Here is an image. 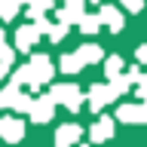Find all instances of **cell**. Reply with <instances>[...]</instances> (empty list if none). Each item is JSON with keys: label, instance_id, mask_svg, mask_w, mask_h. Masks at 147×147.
<instances>
[{"label": "cell", "instance_id": "30bf717a", "mask_svg": "<svg viewBox=\"0 0 147 147\" xmlns=\"http://www.w3.org/2000/svg\"><path fill=\"white\" fill-rule=\"evenodd\" d=\"M98 16H101V22L107 25V31H123V12H119L117 6H101L98 9Z\"/></svg>", "mask_w": 147, "mask_h": 147}, {"label": "cell", "instance_id": "9c48e42d", "mask_svg": "<svg viewBox=\"0 0 147 147\" xmlns=\"http://www.w3.org/2000/svg\"><path fill=\"white\" fill-rule=\"evenodd\" d=\"M83 16H86L83 3H64V6L55 9V18H58V22H64V25H80Z\"/></svg>", "mask_w": 147, "mask_h": 147}, {"label": "cell", "instance_id": "ac0fdd59", "mask_svg": "<svg viewBox=\"0 0 147 147\" xmlns=\"http://www.w3.org/2000/svg\"><path fill=\"white\" fill-rule=\"evenodd\" d=\"M104 74H107V80L119 77L123 74V55H110L107 61H104Z\"/></svg>", "mask_w": 147, "mask_h": 147}, {"label": "cell", "instance_id": "5b68a950", "mask_svg": "<svg viewBox=\"0 0 147 147\" xmlns=\"http://www.w3.org/2000/svg\"><path fill=\"white\" fill-rule=\"evenodd\" d=\"M0 138L6 144H18L25 138V123L16 117H0Z\"/></svg>", "mask_w": 147, "mask_h": 147}, {"label": "cell", "instance_id": "8fae6325", "mask_svg": "<svg viewBox=\"0 0 147 147\" xmlns=\"http://www.w3.org/2000/svg\"><path fill=\"white\" fill-rule=\"evenodd\" d=\"M9 83H16V86H31V89H37L40 83H37V77H34V67L31 64H25V67H16L12 71V77H9Z\"/></svg>", "mask_w": 147, "mask_h": 147}, {"label": "cell", "instance_id": "277c9868", "mask_svg": "<svg viewBox=\"0 0 147 147\" xmlns=\"http://www.w3.org/2000/svg\"><path fill=\"white\" fill-rule=\"evenodd\" d=\"M55 104L58 101L52 98V95H43V98H34V107H31V123H49V119L55 117Z\"/></svg>", "mask_w": 147, "mask_h": 147}, {"label": "cell", "instance_id": "8992f818", "mask_svg": "<svg viewBox=\"0 0 147 147\" xmlns=\"http://www.w3.org/2000/svg\"><path fill=\"white\" fill-rule=\"evenodd\" d=\"M31 67H34V77H37L40 86L55 77V64L49 61V55H43V52H34V55H31Z\"/></svg>", "mask_w": 147, "mask_h": 147}, {"label": "cell", "instance_id": "cb8c5ba5", "mask_svg": "<svg viewBox=\"0 0 147 147\" xmlns=\"http://www.w3.org/2000/svg\"><path fill=\"white\" fill-rule=\"evenodd\" d=\"M135 58H138V61H141V64H147V46H138Z\"/></svg>", "mask_w": 147, "mask_h": 147}, {"label": "cell", "instance_id": "2e32d148", "mask_svg": "<svg viewBox=\"0 0 147 147\" xmlns=\"http://www.w3.org/2000/svg\"><path fill=\"white\" fill-rule=\"evenodd\" d=\"M101 25H104V22H101V16H92V12H86V16L80 18V25H77V28H80L83 34H98V28H101Z\"/></svg>", "mask_w": 147, "mask_h": 147}, {"label": "cell", "instance_id": "d4e9b609", "mask_svg": "<svg viewBox=\"0 0 147 147\" xmlns=\"http://www.w3.org/2000/svg\"><path fill=\"white\" fill-rule=\"evenodd\" d=\"M6 71H9L6 64H0V80H3V77H6Z\"/></svg>", "mask_w": 147, "mask_h": 147}, {"label": "cell", "instance_id": "f1b7e54d", "mask_svg": "<svg viewBox=\"0 0 147 147\" xmlns=\"http://www.w3.org/2000/svg\"><path fill=\"white\" fill-rule=\"evenodd\" d=\"M80 147H89V144H80Z\"/></svg>", "mask_w": 147, "mask_h": 147}, {"label": "cell", "instance_id": "e0dca14e", "mask_svg": "<svg viewBox=\"0 0 147 147\" xmlns=\"http://www.w3.org/2000/svg\"><path fill=\"white\" fill-rule=\"evenodd\" d=\"M18 9H22L18 0H0V22H12L18 16Z\"/></svg>", "mask_w": 147, "mask_h": 147}, {"label": "cell", "instance_id": "4316f807", "mask_svg": "<svg viewBox=\"0 0 147 147\" xmlns=\"http://www.w3.org/2000/svg\"><path fill=\"white\" fill-rule=\"evenodd\" d=\"M18 3H22V6H28V3H31V0H18Z\"/></svg>", "mask_w": 147, "mask_h": 147}, {"label": "cell", "instance_id": "44dd1931", "mask_svg": "<svg viewBox=\"0 0 147 147\" xmlns=\"http://www.w3.org/2000/svg\"><path fill=\"white\" fill-rule=\"evenodd\" d=\"M12 61H16V49L12 46H0V64H6V67H12Z\"/></svg>", "mask_w": 147, "mask_h": 147}, {"label": "cell", "instance_id": "4fadbf2b", "mask_svg": "<svg viewBox=\"0 0 147 147\" xmlns=\"http://www.w3.org/2000/svg\"><path fill=\"white\" fill-rule=\"evenodd\" d=\"M83 67H86V61H83L80 52H67V55H61V71H64V74H80Z\"/></svg>", "mask_w": 147, "mask_h": 147}, {"label": "cell", "instance_id": "484cf974", "mask_svg": "<svg viewBox=\"0 0 147 147\" xmlns=\"http://www.w3.org/2000/svg\"><path fill=\"white\" fill-rule=\"evenodd\" d=\"M61 3H83V0H61Z\"/></svg>", "mask_w": 147, "mask_h": 147}, {"label": "cell", "instance_id": "7a4b0ae2", "mask_svg": "<svg viewBox=\"0 0 147 147\" xmlns=\"http://www.w3.org/2000/svg\"><path fill=\"white\" fill-rule=\"evenodd\" d=\"M117 98H119V95H117V89H113L110 83H95V86L89 89V107L95 110V113L104 110L107 104H113Z\"/></svg>", "mask_w": 147, "mask_h": 147}, {"label": "cell", "instance_id": "d6986e66", "mask_svg": "<svg viewBox=\"0 0 147 147\" xmlns=\"http://www.w3.org/2000/svg\"><path fill=\"white\" fill-rule=\"evenodd\" d=\"M18 89H22V86H16V83H9L6 89L0 92V101H3V107H12V104H16V98H18V95H22V92H18Z\"/></svg>", "mask_w": 147, "mask_h": 147}, {"label": "cell", "instance_id": "f546056e", "mask_svg": "<svg viewBox=\"0 0 147 147\" xmlns=\"http://www.w3.org/2000/svg\"><path fill=\"white\" fill-rule=\"evenodd\" d=\"M0 107H3V101H0Z\"/></svg>", "mask_w": 147, "mask_h": 147}, {"label": "cell", "instance_id": "7402d4cb", "mask_svg": "<svg viewBox=\"0 0 147 147\" xmlns=\"http://www.w3.org/2000/svg\"><path fill=\"white\" fill-rule=\"evenodd\" d=\"M119 3H123L129 12H141V9H144V0H119Z\"/></svg>", "mask_w": 147, "mask_h": 147}, {"label": "cell", "instance_id": "9a60e30c", "mask_svg": "<svg viewBox=\"0 0 147 147\" xmlns=\"http://www.w3.org/2000/svg\"><path fill=\"white\" fill-rule=\"evenodd\" d=\"M77 52L83 55V61L86 64H98L101 58H104V52H101V46H95V43H83Z\"/></svg>", "mask_w": 147, "mask_h": 147}, {"label": "cell", "instance_id": "3957f363", "mask_svg": "<svg viewBox=\"0 0 147 147\" xmlns=\"http://www.w3.org/2000/svg\"><path fill=\"white\" fill-rule=\"evenodd\" d=\"M43 37V31H40V25L37 22H31V25H22L16 31V49L18 52H28V49H34V43Z\"/></svg>", "mask_w": 147, "mask_h": 147}, {"label": "cell", "instance_id": "ba28073f", "mask_svg": "<svg viewBox=\"0 0 147 147\" xmlns=\"http://www.w3.org/2000/svg\"><path fill=\"white\" fill-rule=\"evenodd\" d=\"M89 138L95 141V144L110 141V138H113V117H98V119H95V126L89 129Z\"/></svg>", "mask_w": 147, "mask_h": 147}, {"label": "cell", "instance_id": "603a6c76", "mask_svg": "<svg viewBox=\"0 0 147 147\" xmlns=\"http://www.w3.org/2000/svg\"><path fill=\"white\" fill-rule=\"evenodd\" d=\"M135 92H138V98H147V77H138Z\"/></svg>", "mask_w": 147, "mask_h": 147}, {"label": "cell", "instance_id": "6da1fadb", "mask_svg": "<svg viewBox=\"0 0 147 147\" xmlns=\"http://www.w3.org/2000/svg\"><path fill=\"white\" fill-rule=\"evenodd\" d=\"M49 95H52L58 104H64L67 110H74V113L83 107V92H80V86H77V83H55Z\"/></svg>", "mask_w": 147, "mask_h": 147}, {"label": "cell", "instance_id": "52a82bcc", "mask_svg": "<svg viewBox=\"0 0 147 147\" xmlns=\"http://www.w3.org/2000/svg\"><path fill=\"white\" fill-rule=\"evenodd\" d=\"M83 129L77 126V123H64V126H58V132H55V147H74L77 141H80Z\"/></svg>", "mask_w": 147, "mask_h": 147}, {"label": "cell", "instance_id": "5bb4252c", "mask_svg": "<svg viewBox=\"0 0 147 147\" xmlns=\"http://www.w3.org/2000/svg\"><path fill=\"white\" fill-rule=\"evenodd\" d=\"M49 9H55V0H31L28 3V16L34 18V22H40Z\"/></svg>", "mask_w": 147, "mask_h": 147}, {"label": "cell", "instance_id": "ffe728a7", "mask_svg": "<svg viewBox=\"0 0 147 147\" xmlns=\"http://www.w3.org/2000/svg\"><path fill=\"white\" fill-rule=\"evenodd\" d=\"M64 34H67V25H64V22H55V25H49V31H46L49 43H61Z\"/></svg>", "mask_w": 147, "mask_h": 147}, {"label": "cell", "instance_id": "83f0119b", "mask_svg": "<svg viewBox=\"0 0 147 147\" xmlns=\"http://www.w3.org/2000/svg\"><path fill=\"white\" fill-rule=\"evenodd\" d=\"M92 3H101V0H92Z\"/></svg>", "mask_w": 147, "mask_h": 147}, {"label": "cell", "instance_id": "7c38bea8", "mask_svg": "<svg viewBox=\"0 0 147 147\" xmlns=\"http://www.w3.org/2000/svg\"><path fill=\"white\" fill-rule=\"evenodd\" d=\"M117 119H123V123H144V107L141 104H119Z\"/></svg>", "mask_w": 147, "mask_h": 147}]
</instances>
